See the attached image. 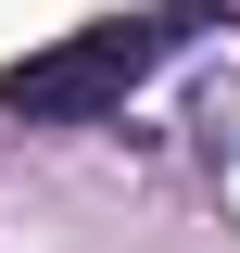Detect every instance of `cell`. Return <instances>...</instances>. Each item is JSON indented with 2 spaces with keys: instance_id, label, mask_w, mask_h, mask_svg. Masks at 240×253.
<instances>
[{
  "instance_id": "cell-1",
  "label": "cell",
  "mask_w": 240,
  "mask_h": 253,
  "mask_svg": "<svg viewBox=\"0 0 240 253\" xmlns=\"http://www.w3.org/2000/svg\"><path fill=\"white\" fill-rule=\"evenodd\" d=\"M202 26L215 13H114V26L63 38V51H26L13 76H0V101H13L26 126H89V114H114V101L139 89L152 63H177Z\"/></svg>"
}]
</instances>
